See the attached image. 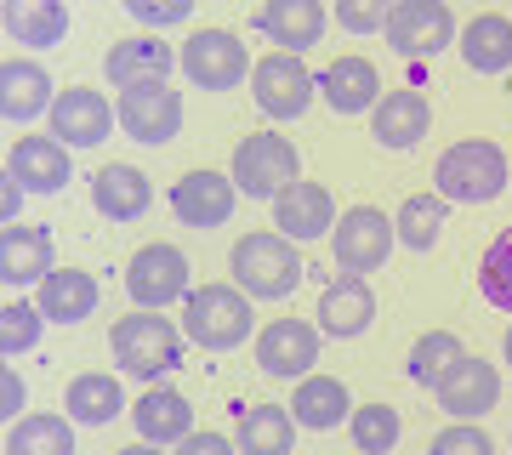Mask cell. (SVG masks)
<instances>
[{"instance_id": "2e32d148", "label": "cell", "mask_w": 512, "mask_h": 455, "mask_svg": "<svg viewBox=\"0 0 512 455\" xmlns=\"http://www.w3.org/2000/svg\"><path fill=\"white\" fill-rule=\"evenodd\" d=\"M239 188L222 171H188L183 182H171V211L183 217V228H222L234 217Z\"/></svg>"}, {"instance_id": "4dcf8cb0", "label": "cell", "mask_w": 512, "mask_h": 455, "mask_svg": "<svg viewBox=\"0 0 512 455\" xmlns=\"http://www.w3.org/2000/svg\"><path fill=\"white\" fill-rule=\"evenodd\" d=\"M461 57L473 74H507L512 69V18L501 12H478L461 35Z\"/></svg>"}, {"instance_id": "ee69618b", "label": "cell", "mask_w": 512, "mask_h": 455, "mask_svg": "<svg viewBox=\"0 0 512 455\" xmlns=\"http://www.w3.org/2000/svg\"><path fill=\"white\" fill-rule=\"evenodd\" d=\"M177 455H234V444H228L222 433H200V427H194V433L177 444Z\"/></svg>"}, {"instance_id": "ab89813d", "label": "cell", "mask_w": 512, "mask_h": 455, "mask_svg": "<svg viewBox=\"0 0 512 455\" xmlns=\"http://www.w3.org/2000/svg\"><path fill=\"white\" fill-rule=\"evenodd\" d=\"M137 23H148V35L154 29H171V23H188L194 18V0H120Z\"/></svg>"}, {"instance_id": "ba28073f", "label": "cell", "mask_w": 512, "mask_h": 455, "mask_svg": "<svg viewBox=\"0 0 512 455\" xmlns=\"http://www.w3.org/2000/svg\"><path fill=\"white\" fill-rule=\"evenodd\" d=\"M393 245H399V228H393V217H382L376 205H353V211H342L336 228H330V251H336L342 273H376L387 256H393Z\"/></svg>"}, {"instance_id": "f546056e", "label": "cell", "mask_w": 512, "mask_h": 455, "mask_svg": "<svg viewBox=\"0 0 512 455\" xmlns=\"http://www.w3.org/2000/svg\"><path fill=\"white\" fill-rule=\"evenodd\" d=\"M120 410H126V393H120V382L103 376V370L74 376L69 393H63V416H69L74 427H109Z\"/></svg>"}, {"instance_id": "44dd1931", "label": "cell", "mask_w": 512, "mask_h": 455, "mask_svg": "<svg viewBox=\"0 0 512 455\" xmlns=\"http://www.w3.org/2000/svg\"><path fill=\"white\" fill-rule=\"evenodd\" d=\"M6 171H12L29 194H63V188H69V171H74L69 143H57V137H18Z\"/></svg>"}, {"instance_id": "b9f144b4", "label": "cell", "mask_w": 512, "mask_h": 455, "mask_svg": "<svg viewBox=\"0 0 512 455\" xmlns=\"http://www.w3.org/2000/svg\"><path fill=\"white\" fill-rule=\"evenodd\" d=\"M23 404H29V387H23V376L12 370V364H6V370H0V416H6V427L29 416Z\"/></svg>"}, {"instance_id": "e575fe53", "label": "cell", "mask_w": 512, "mask_h": 455, "mask_svg": "<svg viewBox=\"0 0 512 455\" xmlns=\"http://www.w3.org/2000/svg\"><path fill=\"white\" fill-rule=\"evenodd\" d=\"M461 359H467V347H461L450 330H427V336L410 347V364H404V370H410L416 387H439L444 376H450V364H461Z\"/></svg>"}, {"instance_id": "d6986e66", "label": "cell", "mask_w": 512, "mask_h": 455, "mask_svg": "<svg viewBox=\"0 0 512 455\" xmlns=\"http://www.w3.org/2000/svg\"><path fill=\"white\" fill-rule=\"evenodd\" d=\"M256 29L274 40L279 52L302 57L308 46H319V35H325V0H262Z\"/></svg>"}, {"instance_id": "4fadbf2b", "label": "cell", "mask_w": 512, "mask_h": 455, "mask_svg": "<svg viewBox=\"0 0 512 455\" xmlns=\"http://www.w3.org/2000/svg\"><path fill=\"white\" fill-rule=\"evenodd\" d=\"M114 126H120V114L109 109V97H103V91H92V86L57 91V103H52V137H57V143L97 148V143H109Z\"/></svg>"}, {"instance_id": "7dc6e473", "label": "cell", "mask_w": 512, "mask_h": 455, "mask_svg": "<svg viewBox=\"0 0 512 455\" xmlns=\"http://www.w3.org/2000/svg\"><path fill=\"white\" fill-rule=\"evenodd\" d=\"M507 165H512V160H507Z\"/></svg>"}, {"instance_id": "8992f818", "label": "cell", "mask_w": 512, "mask_h": 455, "mask_svg": "<svg viewBox=\"0 0 512 455\" xmlns=\"http://www.w3.org/2000/svg\"><path fill=\"white\" fill-rule=\"evenodd\" d=\"M382 35L404 63H427V57H439L444 46H456V18H450L444 0H393Z\"/></svg>"}, {"instance_id": "603a6c76", "label": "cell", "mask_w": 512, "mask_h": 455, "mask_svg": "<svg viewBox=\"0 0 512 455\" xmlns=\"http://www.w3.org/2000/svg\"><path fill=\"white\" fill-rule=\"evenodd\" d=\"M35 302H40V313H46L52 325H80V319L97 313L103 285H97L92 273H80V268H52L35 285Z\"/></svg>"}, {"instance_id": "9a60e30c", "label": "cell", "mask_w": 512, "mask_h": 455, "mask_svg": "<svg viewBox=\"0 0 512 455\" xmlns=\"http://www.w3.org/2000/svg\"><path fill=\"white\" fill-rule=\"evenodd\" d=\"M433 393H439V410L450 421H478V416H490L495 399H501V376H495V364L467 353L461 364H450V376Z\"/></svg>"}, {"instance_id": "8d00e7d4", "label": "cell", "mask_w": 512, "mask_h": 455, "mask_svg": "<svg viewBox=\"0 0 512 455\" xmlns=\"http://www.w3.org/2000/svg\"><path fill=\"white\" fill-rule=\"evenodd\" d=\"M348 433L359 444V455H387L399 444V410L393 404H353Z\"/></svg>"}, {"instance_id": "5bb4252c", "label": "cell", "mask_w": 512, "mask_h": 455, "mask_svg": "<svg viewBox=\"0 0 512 455\" xmlns=\"http://www.w3.org/2000/svg\"><path fill=\"white\" fill-rule=\"evenodd\" d=\"M313 319H319V336H330V342H348V336L370 330V319H376V291H370V279L365 273H342V279H330Z\"/></svg>"}, {"instance_id": "d590c367", "label": "cell", "mask_w": 512, "mask_h": 455, "mask_svg": "<svg viewBox=\"0 0 512 455\" xmlns=\"http://www.w3.org/2000/svg\"><path fill=\"white\" fill-rule=\"evenodd\" d=\"M46 325H52V319L40 313V302H6V308H0V359L12 364V359H23V353H35Z\"/></svg>"}, {"instance_id": "f6af8a7d", "label": "cell", "mask_w": 512, "mask_h": 455, "mask_svg": "<svg viewBox=\"0 0 512 455\" xmlns=\"http://www.w3.org/2000/svg\"><path fill=\"white\" fill-rule=\"evenodd\" d=\"M114 455H160V444H143L137 438V444H126V450H114Z\"/></svg>"}, {"instance_id": "74e56055", "label": "cell", "mask_w": 512, "mask_h": 455, "mask_svg": "<svg viewBox=\"0 0 512 455\" xmlns=\"http://www.w3.org/2000/svg\"><path fill=\"white\" fill-rule=\"evenodd\" d=\"M478 291H484L490 308L512 313V228H501V234L490 239V251L478 262Z\"/></svg>"}, {"instance_id": "8fae6325", "label": "cell", "mask_w": 512, "mask_h": 455, "mask_svg": "<svg viewBox=\"0 0 512 455\" xmlns=\"http://www.w3.org/2000/svg\"><path fill=\"white\" fill-rule=\"evenodd\" d=\"M126 291L137 308H171V302H188V256L177 245H143V251L126 262Z\"/></svg>"}, {"instance_id": "7402d4cb", "label": "cell", "mask_w": 512, "mask_h": 455, "mask_svg": "<svg viewBox=\"0 0 512 455\" xmlns=\"http://www.w3.org/2000/svg\"><path fill=\"white\" fill-rule=\"evenodd\" d=\"M52 273V234L46 228H0V279H6V291H29Z\"/></svg>"}, {"instance_id": "e0dca14e", "label": "cell", "mask_w": 512, "mask_h": 455, "mask_svg": "<svg viewBox=\"0 0 512 455\" xmlns=\"http://www.w3.org/2000/svg\"><path fill=\"white\" fill-rule=\"evenodd\" d=\"M52 74L35 57H6L0 63V120L6 126H29L40 114H52Z\"/></svg>"}, {"instance_id": "d4e9b609", "label": "cell", "mask_w": 512, "mask_h": 455, "mask_svg": "<svg viewBox=\"0 0 512 455\" xmlns=\"http://www.w3.org/2000/svg\"><path fill=\"white\" fill-rule=\"evenodd\" d=\"M171 69H177V52H171L165 40H154V35L114 40V46H109V63H103V74H109L114 91L143 86V80H165Z\"/></svg>"}, {"instance_id": "7bdbcfd3", "label": "cell", "mask_w": 512, "mask_h": 455, "mask_svg": "<svg viewBox=\"0 0 512 455\" xmlns=\"http://www.w3.org/2000/svg\"><path fill=\"white\" fill-rule=\"evenodd\" d=\"M23 200H29V188H23V182L12 177V171H0V222H6V228H12V222H18Z\"/></svg>"}, {"instance_id": "5b68a950", "label": "cell", "mask_w": 512, "mask_h": 455, "mask_svg": "<svg viewBox=\"0 0 512 455\" xmlns=\"http://www.w3.org/2000/svg\"><path fill=\"white\" fill-rule=\"evenodd\" d=\"M234 188L245 200H279L291 182H302V154H296L291 137H279V131H256L245 143L234 148Z\"/></svg>"}, {"instance_id": "f1b7e54d", "label": "cell", "mask_w": 512, "mask_h": 455, "mask_svg": "<svg viewBox=\"0 0 512 455\" xmlns=\"http://www.w3.org/2000/svg\"><path fill=\"white\" fill-rule=\"evenodd\" d=\"M131 421H137V438L143 444H183L194 433V410L171 387H148L143 399L131 404Z\"/></svg>"}, {"instance_id": "1f68e13d", "label": "cell", "mask_w": 512, "mask_h": 455, "mask_svg": "<svg viewBox=\"0 0 512 455\" xmlns=\"http://www.w3.org/2000/svg\"><path fill=\"white\" fill-rule=\"evenodd\" d=\"M296 450V416L285 404H256L239 416V455H291Z\"/></svg>"}, {"instance_id": "30bf717a", "label": "cell", "mask_w": 512, "mask_h": 455, "mask_svg": "<svg viewBox=\"0 0 512 455\" xmlns=\"http://www.w3.org/2000/svg\"><path fill=\"white\" fill-rule=\"evenodd\" d=\"M177 69H183L200 91H234L256 63H251V52H245L239 35H228V29H200V35L177 52Z\"/></svg>"}, {"instance_id": "bcb514c9", "label": "cell", "mask_w": 512, "mask_h": 455, "mask_svg": "<svg viewBox=\"0 0 512 455\" xmlns=\"http://www.w3.org/2000/svg\"><path fill=\"white\" fill-rule=\"evenodd\" d=\"M501 353H507V364H512V330H507V342H501Z\"/></svg>"}, {"instance_id": "cb8c5ba5", "label": "cell", "mask_w": 512, "mask_h": 455, "mask_svg": "<svg viewBox=\"0 0 512 455\" xmlns=\"http://www.w3.org/2000/svg\"><path fill=\"white\" fill-rule=\"evenodd\" d=\"M92 205H97V217H109V222H137L154 205V182L137 165H103L92 177Z\"/></svg>"}, {"instance_id": "83f0119b", "label": "cell", "mask_w": 512, "mask_h": 455, "mask_svg": "<svg viewBox=\"0 0 512 455\" xmlns=\"http://www.w3.org/2000/svg\"><path fill=\"white\" fill-rule=\"evenodd\" d=\"M382 80H376V63L370 57H336L325 74H319V97H325L336 114H365L376 109L382 97Z\"/></svg>"}, {"instance_id": "d6a6232c", "label": "cell", "mask_w": 512, "mask_h": 455, "mask_svg": "<svg viewBox=\"0 0 512 455\" xmlns=\"http://www.w3.org/2000/svg\"><path fill=\"white\" fill-rule=\"evenodd\" d=\"M6 455H74L69 416H23L6 427Z\"/></svg>"}, {"instance_id": "277c9868", "label": "cell", "mask_w": 512, "mask_h": 455, "mask_svg": "<svg viewBox=\"0 0 512 455\" xmlns=\"http://www.w3.org/2000/svg\"><path fill=\"white\" fill-rule=\"evenodd\" d=\"M256 330V313H251V296L239 285H200L188 291V308H183V336L205 353H228V347L251 342Z\"/></svg>"}, {"instance_id": "52a82bcc", "label": "cell", "mask_w": 512, "mask_h": 455, "mask_svg": "<svg viewBox=\"0 0 512 455\" xmlns=\"http://www.w3.org/2000/svg\"><path fill=\"white\" fill-rule=\"evenodd\" d=\"M251 91H256V109L268 114V120H296L319 97V74L296 52H268V57H256Z\"/></svg>"}, {"instance_id": "6da1fadb", "label": "cell", "mask_w": 512, "mask_h": 455, "mask_svg": "<svg viewBox=\"0 0 512 455\" xmlns=\"http://www.w3.org/2000/svg\"><path fill=\"white\" fill-rule=\"evenodd\" d=\"M239 291L251 302H285V296L302 285V256H296V239H285L279 228H256L234 245L228 256Z\"/></svg>"}, {"instance_id": "3957f363", "label": "cell", "mask_w": 512, "mask_h": 455, "mask_svg": "<svg viewBox=\"0 0 512 455\" xmlns=\"http://www.w3.org/2000/svg\"><path fill=\"white\" fill-rule=\"evenodd\" d=\"M507 154L484 137H461L439 154L433 165V182H439V194L450 205H490L501 188H507Z\"/></svg>"}, {"instance_id": "836d02e7", "label": "cell", "mask_w": 512, "mask_h": 455, "mask_svg": "<svg viewBox=\"0 0 512 455\" xmlns=\"http://www.w3.org/2000/svg\"><path fill=\"white\" fill-rule=\"evenodd\" d=\"M444 211H450V200H444L439 188H433V194H410V200L399 205V217H393L399 245H410V251H433L439 234H444Z\"/></svg>"}, {"instance_id": "4316f807", "label": "cell", "mask_w": 512, "mask_h": 455, "mask_svg": "<svg viewBox=\"0 0 512 455\" xmlns=\"http://www.w3.org/2000/svg\"><path fill=\"white\" fill-rule=\"evenodd\" d=\"M291 416L296 427H313V433H330L353 416V393L342 376H302L291 393Z\"/></svg>"}, {"instance_id": "ffe728a7", "label": "cell", "mask_w": 512, "mask_h": 455, "mask_svg": "<svg viewBox=\"0 0 512 455\" xmlns=\"http://www.w3.org/2000/svg\"><path fill=\"white\" fill-rule=\"evenodd\" d=\"M0 29H6L12 46H29V52L63 46V35H69V0H6L0 6Z\"/></svg>"}, {"instance_id": "60d3db41", "label": "cell", "mask_w": 512, "mask_h": 455, "mask_svg": "<svg viewBox=\"0 0 512 455\" xmlns=\"http://www.w3.org/2000/svg\"><path fill=\"white\" fill-rule=\"evenodd\" d=\"M427 455H495V444H490V433H478L473 421H450V427L433 438Z\"/></svg>"}, {"instance_id": "7c38bea8", "label": "cell", "mask_w": 512, "mask_h": 455, "mask_svg": "<svg viewBox=\"0 0 512 455\" xmlns=\"http://www.w3.org/2000/svg\"><path fill=\"white\" fill-rule=\"evenodd\" d=\"M256 364L279 382H302L319 364V330L308 319H274L256 330Z\"/></svg>"}, {"instance_id": "f35d334b", "label": "cell", "mask_w": 512, "mask_h": 455, "mask_svg": "<svg viewBox=\"0 0 512 455\" xmlns=\"http://www.w3.org/2000/svg\"><path fill=\"white\" fill-rule=\"evenodd\" d=\"M387 12H393V0H336V23L348 35H376V29H387Z\"/></svg>"}, {"instance_id": "484cf974", "label": "cell", "mask_w": 512, "mask_h": 455, "mask_svg": "<svg viewBox=\"0 0 512 455\" xmlns=\"http://www.w3.org/2000/svg\"><path fill=\"white\" fill-rule=\"evenodd\" d=\"M427 126H433L427 97H421L416 86H404V91H387L382 103H376V126H370V137L399 154V148H416L421 137H427Z\"/></svg>"}, {"instance_id": "7a4b0ae2", "label": "cell", "mask_w": 512, "mask_h": 455, "mask_svg": "<svg viewBox=\"0 0 512 455\" xmlns=\"http://www.w3.org/2000/svg\"><path fill=\"white\" fill-rule=\"evenodd\" d=\"M109 347H114V364H120L126 376L160 382V376H171L177 359H183V330L171 325V319H160L154 308H137L109 330Z\"/></svg>"}, {"instance_id": "9c48e42d", "label": "cell", "mask_w": 512, "mask_h": 455, "mask_svg": "<svg viewBox=\"0 0 512 455\" xmlns=\"http://www.w3.org/2000/svg\"><path fill=\"white\" fill-rule=\"evenodd\" d=\"M114 114H120V131H126L131 143H143V148H160V143H171V137L183 131V97L165 86V80L126 86L120 103H114Z\"/></svg>"}, {"instance_id": "ac0fdd59", "label": "cell", "mask_w": 512, "mask_h": 455, "mask_svg": "<svg viewBox=\"0 0 512 455\" xmlns=\"http://www.w3.org/2000/svg\"><path fill=\"white\" fill-rule=\"evenodd\" d=\"M274 228L296 245L308 239H325L336 228V205H330V188L325 182H291L285 194L274 200Z\"/></svg>"}]
</instances>
